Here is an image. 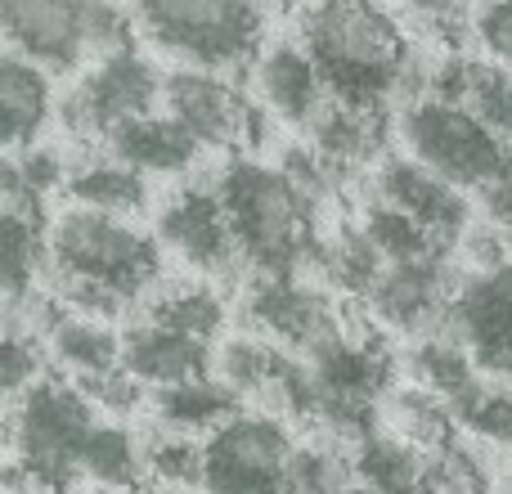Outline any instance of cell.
Masks as SVG:
<instances>
[{"mask_svg":"<svg viewBox=\"0 0 512 494\" xmlns=\"http://www.w3.org/2000/svg\"><path fill=\"white\" fill-rule=\"evenodd\" d=\"M216 364L212 342L167 328L158 319H140L122 333V369H131L144 387H180V382L207 378Z\"/></svg>","mask_w":512,"mask_h":494,"instance_id":"2e32d148","label":"cell"},{"mask_svg":"<svg viewBox=\"0 0 512 494\" xmlns=\"http://www.w3.org/2000/svg\"><path fill=\"white\" fill-rule=\"evenodd\" d=\"M45 337H36L32 328H23L18 319H9L5 342H0V382H5V396H23L32 382L45 378Z\"/></svg>","mask_w":512,"mask_h":494,"instance_id":"74e56055","label":"cell"},{"mask_svg":"<svg viewBox=\"0 0 512 494\" xmlns=\"http://www.w3.org/2000/svg\"><path fill=\"white\" fill-rule=\"evenodd\" d=\"M445 333L468 346L486 378L512 382V261L463 274L445 310Z\"/></svg>","mask_w":512,"mask_h":494,"instance_id":"30bf717a","label":"cell"},{"mask_svg":"<svg viewBox=\"0 0 512 494\" xmlns=\"http://www.w3.org/2000/svg\"><path fill=\"white\" fill-rule=\"evenodd\" d=\"M50 274L54 283H104L140 301L162 283V243L131 216L68 207L50 225Z\"/></svg>","mask_w":512,"mask_h":494,"instance_id":"277c9868","label":"cell"},{"mask_svg":"<svg viewBox=\"0 0 512 494\" xmlns=\"http://www.w3.org/2000/svg\"><path fill=\"white\" fill-rule=\"evenodd\" d=\"M283 360H288V346L270 342V337H261V333H234V337H225V342L216 346L212 369L239 400L243 396L265 400L270 396V387H274V378H279Z\"/></svg>","mask_w":512,"mask_h":494,"instance_id":"f546056e","label":"cell"},{"mask_svg":"<svg viewBox=\"0 0 512 494\" xmlns=\"http://www.w3.org/2000/svg\"><path fill=\"white\" fill-rule=\"evenodd\" d=\"M405 5L450 45H459V32H468V5L463 0H405Z\"/></svg>","mask_w":512,"mask_h":494,"instance_id":"ee69618b","label":"cell"},{"mask_svg":"<svg viewBox=\"0 0 512 494\" xmlns=\"http://www.w3.org/2000/svg\"><path fill=\"white\" fill-rule=\"evenodd\" d=\"M355 486V454H346L337 441L315 436L292 450V494H351Z\"/></svg>","mask_w":512,"mask_h":494,"instance_id":"836d02e7","label":"cell"},{"mask_svg":"<svg viewBox=\"0 0 512 494\" xmlns=\"http://www.w3.org/2000/svg\"><path fill=\"white\" fill-rule=\"evenodd\" d=\"M423 99H445L477 113L499 140L512 144V68L495 59H468V54H445L432 63Z\"/></svg>","mask_w":512,"mask_h":494,"instance_id":"ac0fdd59","label":"cell"},{"mask_svg":"<svg viewBox=\"0 0 512 494\" xmlns=\"http://www.w3.org/2000/svg\"><path fill=\"white\" fill-rule=\"evenodd\" d=\"M144 319H158V324L180 328L198 342H212L225 328V301L207 283H158L144 297Z\"/></svg>","mask_w":512,"mask_h":494,"instance_id":"1f68e13d","label":"cell"},{"mask_svg":"<svg viewBox=\"0 0 512 494\" xmlns=\"http://www.w3.org/2000/svg\"><path fill=\"white\" fill-rule=\"evenodd\" d=\"M243 315L261 337L306 355L342 328V310H337L333 292L319 283H301L297 274H288V279L256 274L252 288L243 292Z\"/></svg>","mask_w":512,"mask_h":494,"instance_id":"8fae6325","label":"cell"},{"mask_svg":"<svg viewBox=\"0 0 512 494\" xmlns=\"http://www.w3.org/2000/svg\"><path fill=\"white\" fill-rule=\"evenodd\" d=\"M68 162L59 149L50 144H32V149H18L5 158L0 167V189H5V207H27V212H41V203L54 189L68 185Z\"/></svg>","mask_w":512,"mask_h":494,"instance_id":"d6a6232c","label":"cell"},{"mask_svg":"<svg viewBox=\"0 0 512 494\" xmlns=\"http://www.w3.org/2000/svg\"><path fill=\"white\" fill-rule=\"evenodd\" d=\"M50 265V230H41V212L5 207V230H0V283H5L9 310H18L36 288L41 270Z\"/></svg>","mask_w":512,"mask_h":494,"instance_id":"484cf974","label":"cell"},{"mask_svg":"<svg viewBox=\"0 0 512 494\" xmlns=\"http://www.w3.org/2000/svg\"><path fill=\"white\" fill-rule=\"evenodd\" d=\"M104 144L113 158L131 162V167L144 171V176H185V171L198 162V153H203V144H198L171 113L135 117V122L117 126Z\"/></svg>","mask_w":512,"mask_h":494,"instance_id":"44dd1931","label":"cell"},{"mask_svg":"<svg viewBox=\"0 0 512 494\" xmlns=\"http://www.w3.org/2000/svg\"><path fill=\"white\" fill-rule=\"evenodd\" d=\"M355 477L378 494H436L432 490V454L409 445L396 432H373L355 445Z\"/></svg>","mask_w":512,"mask_h":494,"instance_id":"cb8c5ba5","label":"cell"},{"mask_svg":"<svg viewBox=\"0 0 512 494\" xmlns=\"http://www.w3.org/2000/svg\"><path fill=\"white\" fill-rule=\"evenodd\" d=\"M153 423L180 436H212L221 423L239 414V396L225 387L221 378H194L180 387H158L149 400Z\"/></svg>","mask_w":512,"mask_h":494,"instance_id":"d4e9b609","label":"cell"},{"mask_svg":"<svg viewBox=\"0 0 512 494\" xmlns=\"http://www.w3.org/2000/svg\"><path fill=\"white\" fill-rule=\"evenodd\" d=\"M382 423L396 436H405L409 445L436 454L441 445H450L459 436V414L445 405L436 391L418 387V382H405V387H391L387 400H382Z\"/></svg>","mask_w":512,"mask_h":494,"instance_id":"83f0119b","label":"cell"},{"mask_svg":"<svg viewBox=\"0 0 512 494\" xmlns=\"http://www.w3.org/2000/svg\"><path fill=\"white\" fill-rule=\"evenodd\" d=\"M90 5L95 0H0L9 50L45 72H72L90 59Z\"/></svg>","mask_w":512,"mask_h":494,"instance_id":"7c38bea8","label":"cell"},{"mask_svg":"<svg viewBox=\"0 0 512 494\" xmlns=\"http://www.w3.org/2000/svg\"><path fill=\"white\" fill-rule=\"evenodd\" d=\"M373 198L400 207L405 216H414L427 234L441 247L459 243L472 230V203L468 189L450 185L445 176H436L432 167H423L409 153H387L378 162V176H373Z\"/></svg>","mask_w":512,"mask_h":494,"instance_id":"4fadbf2b","label":"cell"},{"mask_svg":"<svg viewBox=\"0 0 512 494\" xmlns=\"http://www.w3.org/2000/svg\"><path fill=\"white\" fill-rule=\"evenodd\" d=\"M225 216H230L239 256L265 279H288L315 261V212L319 207L292 185L283 167L261 158H234L216 176Z\"/></svg>","mask_w":512,"mask_h":494,"instance_id":"7a4b0ae2","label":"cell"},{"mask_svg":"<svg viewBox=\"0 0 512 494\" xmlns=\"http://www.w3.org/2000/svg\"><path fill=\"white\" fill-rule=\"evenodd\" d=\"M351 494H378V490H369V486H355Z\"/></svg>","mask_w":512,"mask_h":494,"instance_id":"f6af8a7d","label":"cell"},{"mask_svg":"<svg viewBox=\"0 0 512 494\" xmlns=\"http://www.w3.org/2000/svg\"><path fill=\"white\" fill-rule=\"evenodd\" d=\"M162 113L176 117L203 149H234L243 144L248 99L234 81H225V72L171 68L162 81Z\"/></svg>","mask_w":512,"mask_h":494,"instance_id":"9a60e30c","label":"cell"},{"mask_svg":"<svg viewBox=\"0 0 512 494\" xmlns=\"http://www.w3.org/2000/svg\"><path fill=\"white\" fill-rule=\"evenodd\" d=\"M432 490L436 494H490L495 490V472H490L486 454L472 441L454 436L450 445L432 454Z\"/></svg>","mask_w":512,"mask_h":494,"instance_id":"8d00e7d4","label":"cell"},{"mask_svg":"<svg viewBox=\"0 0 512 494\" xmlns=\"http://www.w3.org/2000/svg\"><path fill=\"white\" fill-rule=\"evenodd\" d=\"M315 265L319 274H324L328 288L346 292V297H369L373 283L382 279V270H387V256L373 247V239L364 234V225H342V230H333L324 243L315 247Z\"/></svg>","mask_w":512,"mask_h":494,"instance_id":"f1b7e54d","label":"cell"},{"mask_svg":"<svg viewBox=\"0 0 512 494\" xmlns=\"http://www.w3.org/2000/svg\"><path fill=\"white\" fill-rule=\"evenodd\" d=\"M297 41L315 59L328 99L360 108H387L418 63L405 23L382 0H306Z\"/></svg>","mask_w":512,"mask_h":494,"instance_id":"6da1fadb","label":"cell"},{"mask_svg":"<svg viewBox=\"0 0 512 494\" xmlns=\"http://www.w3.org/2000/svg\"><path fill=\"white\" fill-rule=\"evenodd\" d=\"M144 463H149V481H158L167 494L203 490V445H198L194 436L158 427V432L144 441Z\"/></svg>","mask_w":512,"mask_h":494,"instance_id":"e575fe53","label":"cell"},{"mask_svg":"<svg viewBox=\"0 0 512 494\" xmlns=\"http://www.w3.org/2000/svg\"><path fill=\"white\" fill-rule=\"evenodd\" d=\"M279 167L288 171L292 185H297L315 207H324L328 198L337 194V180H346V171L333 167V162H328L315 144H288V149H283V158H279Z\"/></svg>","mask_w":512,"mask_h":494,"instance_id":"f35d334b","label":"cell"},{"mask_svg":"<svg viewBox=\"0 0 512 494\" xmlns=\"http://www.w3.org/2000/svg\"><path fill=\"white\" fill-rule=\"evenodd\" d=\"M396 131L405 153L445 176L450 185L486 198L512 176V144L499 140L477 113L445 99H414L400 108Z\"/></svg>","mask_w":512,"mask_h":494,"instance_id":"8992f818","label":"cell"},{"mask_svg":"<svg viewBox=\"0 0 512 494\" xmlns=\"http://www.w3.org/2000/svg\"><path fill=\"white\" fill-rule=\"evenodd\" d=\"M99 427L95 400L81 382L50 378L23 391L9 418V494H68L81 477V454Z\"/></svg>","mask_w":512,"mask_h":494,"instance_id":"3957f363","label":"cell"},{"mask_svg":"<svg viewBox=\"0 0 512 494\" xmlns=\"http://www.w3.org/2000/svg\"><path fill=\"white\" fill-rule=\"evenodd\" d=\"M387 135H391L387 108H360V104H342V99H328L324 113L310 122V144L342 171L382 162L387 158Z\"/></svg>","mask_w":512,"mask_h":494,"instance_id":"d6986e66","label":"cell"},{"mask_svg":"<svg viewBox=\"0 0 512 494\" xmlns=\"http://www.w3.org/2000/svg\"><path fill=\"white\" fill-rule=\"evenodd\" d=\"M162 72L153 68L149 54L140 50H122L95 59L81 81L59 99V122L72 140L90 144V140H108L117 126L135 122L144 113H158L162 104Z\"/></svg>","mask_w":512,"mask_h":494,"instance_id":"ba28073f","label":"cell"},{"mask_svg":"<svg viewBox=\"0 0 512 494\" xmlns=\"http://www.w3.org/2000/svg\"><path fill=\"white\" fill-rule=\"evenodd\" d=\"M472 36L486 50V59L512 68V0H486L472 14Z\"/></svg>","mask_w":512,"mask_h":494,"instance_id":"7bdbcfd3","label":"cell"},{"mask_svg":"<svg viewBox=\"0 0 512 494\" xmlns=\"http://www.w3.org/2000/svg\"><path fill=\"white\" fill-rule=\"evenodd\" d=\"M81 477L95 481L108 494H131L149 477V463H144V445L135 432H126L122 423H99L90 436L86 454H81Z\"/></svg>","mask_w":512,"mask_h":494,"instance_id":"4dcf8cb0","label":"cell"},{"mask_svg":"<svg viewBox=\"0 0 512 494\" xmlns=\"http://www.w3.org/2000/svg\"><path fill=\"white\" fill-rule=\"evenodd\" d=\"M360 225L387 261H414V256H427V252H445V247L436 243L414 216H405L400 207L382 203V198H373V203L364 207Z\"/></svg>","mask_w":512,"mask_h":494,"instance_id":"d590c367","label":"cell"},{"mask_svg":"<svg viewBox=\"0 0 512 494\" xmlns=\"http://www.w3.org/2000/svg\"><path fill=\"white\" fill-rule=\"evenodd\" d=\"M45 346H50V360L63 373H72V382L122 369V333H113V324H104V319H86L68 310L63 324L45 337Z\"/></svg>","mask_w":512,"mask_h":494,"instance_id":"4316f807","label":"cell"},{"mask_svg":"<svg viewBox=\"0 0 512 494\" xmlns=\"http://www.w3.org/2000/svg\"><path fill=\"white\" fill-rule=\"evenodd\" d=\"M292 436L279 414H234L203 436V494H292Z\"/></svg>","mask_w":512,"mask_h":494,"instance_id":"52a82bcc","label":"cell"},{"mask_svg":"<svg viewBox=\"0 0 512 494\" xmlns=\"http://www.w3.org/2000/svg\"><path fill=\"white\" fill-rule=\"evenodd\" d=\"M256 95L274 113V122L301 126V131H310V122L328 104V86L301 41H274L270 50H261V59H256Z\"/></svg>","mask_w":512,"mask_h":494,"instance_id":"e0dca14e","label":"cell"},{"mask_svg":"<svg viewBox=\"0 0 512 494\" xmlns=\"http://www.w3.org/2000/svg\"><path fill=\"white\" fill-rule=\"evenodd\" d=\"M153 234H158V243L167 247L180 265H189V270L203 274V279H225V274H234V265L243 261L216 180H189V185H180L176 194L158 207Z\"/></svg>","mask_w":512,"mask_h":494,"instance_id":"9c48e42d","label":"cell"},{"mask_svg":"<svg viewBox=\"0 0 512 494\" xmlns=\"http://www.w3.org/2000/svg\"><path fill=\"white\" fill-rule=\"evenodd\" d=\"M135 23L185 68L230 72L261 54L265 0H135Z\"/></svg>","mask_w":512,"mask_h":494,"instance_id":"5b68a950","label":"cell"},{"mask_svg":"<svg viewBox=\"0 0 512 494\" xmlns=\"http://www.w3.org/2000/svg\"><path fill=\"white\" fill-rule=\"evenodd\" d=\"M54 72H45L41 63L23 59L9 50L0 59V122H5V144L9 153L41 144V131L54 117Z\"/></svg>","mask_w":512,"mask_h":494,"instance_id":"ffe728a7","label":"cell"},{"mask_svg":"<svg viewBox=\"0 0 512 494\" xmlns=\"http://www.w3.org/2000/svg\"><path fill=\"white\" fill-rule=\"evenodd\" d=\"M135 9H126L122 0H95L90 5V59H108V54L135 50Z\"/></svg>","mask_w":512,"mask_h":494,"instance_id":"ab89813d","label":"cell"},{"mask_svg":"<svg viewBox=\"0 0 512 494\" xmlns=\"http://www.w3.org/2000/svg\"><path fill=\"white\" fill-rule=\"evenodd\" d=\"M405 369H409V378H414L418 387L436 391L454 414H463L468 400L486 387V382L477 378L481 369H477V360L468 355V346H463L454 333H445V328L441 333H423L414 346H409Z\"/></svg>","mask_w":512,"mask_h":494,"instance_id":"603a6c76","label":"cell"},{"mask_svg":"<svg viewBox=\"0 0 512 494\" xmlns=\"http://www.w3.org/2000/svg\"><path fill=\"white\" fill-rule=\"evenodd\" d=\"M81 391L95 400L99 414L108 418H126L144 405V382L135 378L131 369H113V373H99V378H81Z\"/></svg>","mask_w":512,"mask_h":494,"instance_id":"60d3db41","label":"cell"},{"mask_svg":"<svg viewBox=\"0 0 512 494\" xmlns=\"http://www.w3.org/2000/svg\"><path fill=\"white\" fill-rule=\"evenodd\" d=\"M63 194L72 207H86V212L140 216L149 207V176L135 171L131 162L113 158V153H99V158L72 162Z\"/></svg>","mask_w":512,"mask_h":494,"instance_id":"7402d4cb","label":"cell"},{"mask_svg":"<svg viewBox=\"0 0 512 494\" xmlns=\"http://www.w3.org/2000/svg\"><path fill=\"white\" fill-rule=\"evenodd\" d=\"M454 288L459 283H454L445 252H427L414 261H387L382 279L364 301H369L373 324H382L387 333H427L436 319H445Z\"/></svg>","mask_w":512,"mask_h":494,"instance_id":"5bb4252c","label":"cell"},{"mask_svg":"<svg viewBox=\"0 0 512 494\" xmlns=\"http://www.w3.org/2000/svg\"><path fill=\"white\" fill-rule=\"evenodd\" d=\"M459 423L472 427L477 436H490V441H499L512 450V391L481 387L477 396L468 400V409L459 414Z\"/></svg>","mask_w":512,"mask_h":494,"instance_id":"b9f144b4","label":"cell"}]
</instances>
